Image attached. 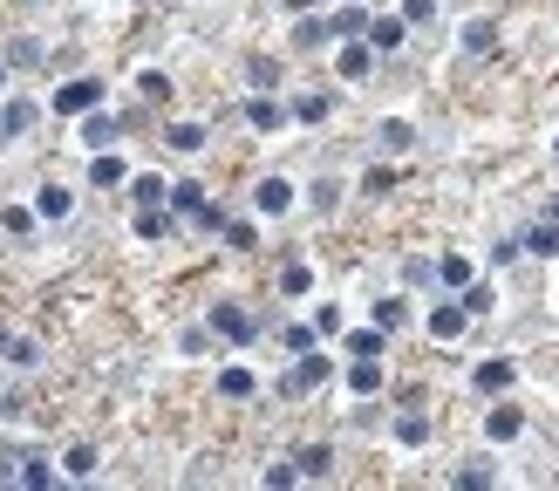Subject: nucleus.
<instances>
[{
	"label": "nucleus",
	"mask_w": 559,
	"mask_h": 491,
	"mask_svg": "<svg viewBox=\"0 0 559 491\" xmlns=\"http://www.w3.org/2000/svg\"><path fill=\"white\" fill-rule=\"evenodd\" d=\"M191 219H198V226H205V232H225V205H198Z\"/></svg>",
	"instance_id": "nucleus-48"
},
{
	"label": "nucleus",
	"mask_w": 559,
	"mask_h": 491,
	"mask_svg": "<svg viewBox=\"0 0 559 491\" xmlns=\"http://www.w3.org/2000/svg\"><path fill=\"white\" fill-rule=\"evenodd\" d=\"M294 464H300V478H335V444H300Z\"/></svg>",
	"instance_id": "nucleus-13"
},
{
	"label": "nucleus",
	"mask_w": 559,
	"mask_h": 491,
	"mask_svg": "<svg viewBox=\"0 0 559 491\" xmlns=\"http://www.w3.org/2000/svg\"><path fill=\"white\" fill-rule=\"evenodd\" d=\"M35 103H28V96H14V103H7V110H0V137H28V130H35Z\"/></svg>",
	"instance_id": "nucleus-19"
},
{
	"label": "nucleus",
	"mask_w": 559,
	"mask_h": 491,
	"mask_svg": "<svg viewBox=\"0 0 559 491\" xmlns=\"http://www.w3.org/2000/svg\"><path fill=\"white\" fill-rule=\"evenodd\" d=\"M519 430H525V416L512 410V403H498V410H485V437H491V444H512Z\"/></svg>",
	"instance_id": "nucleus-16"
},
{
	"label": "nucleus",
	"mask_w": 559,
	"mask_h": 491,
	"mask_svg": "<svg viewBox=\"0 0 559 491\" xmlns=\"http://www.w3.org/2000/svg\"><path fill=\"white\" fill-rule=\"evenodd\" d=\"M375 144H382L389 157H403V151L416 144V123H403V116H382V123H375Z\"/></svg>",
	"instance_id": "nucleus-12"
},
{
	"label": "nucleus",
	"mask_w": 559,
	"mask_h": 491,
	"mask_svg": "<svg viewBox=\"0 0 559 491\" xmlns=\"http://www.w3.org/2000/svg\"><path fill=\"white\" fill-rule=\"evenodd\" d=\"M294 478H300V464H294V457H287V464H266V485H273V491H287Z\"/></svg>",
	"instance_id": "nucleus-43"
},
{
	"label": "nucleus",
	"mask_w": 559,
	"mask_h": 491,
	"mask_svg": "<svg viewBox=\"0 0 559 491\" xmlns=\"http://www.w3.org/2000/svg\"><path fill=\"white\" fill-rule=\"evenodd\" d=\"M519 246L532 253V260H559V219H539V226L525 232Z\"/></svg>",
	"instance_id": "nucleus-17"
},
{
	"label": "nucleus",
	"mask_w": 559,
	"mask_h": 491,
	"mask_svg": "<svg viewBox=\"0 0 559 491\" xmlns=\"http://www.w3.org/2000/svg\"><path fill=\"white\" fill-rule=\"evenodd\" d=\"M403 321H410V307L396 301V294H389V301H375V328H382V335H396Z\"/></svg>",
	"instance_id": "nucleus-30"
},
{
	"label": "nucleus",
	"mask_w": 559,
	"mask_h": 491,
	"mask_svg": "<svg viewBox=\"0 0 559 491\" xmlns=\"http://www.w3.org/2000/svg\"><path fill=\"white\" fill-rule=\"evenodd\" d=\"M137 7H144V0H137Z\"/></svg>",
	"instance_id": "nucleus-56"
},
{
	"label": "nucleus",
	"mask_w": 559,
	"mask_h": 491,
	"mask_svg": "<svg viewBox=\"0 0 559 491\" xmlns=\"http://www.w3.org/2000/svg\"><path fill=\"white\" fill-rule=\"evenodd\" d=\"M253 239H260V232L246 226V219H225V246H232V253H253Z\"/></svg>",
	"instance_id": "nucleus-37"
},
{
	"label": "nucleus",
	"mask_w": 559,
	"mask_h": 491,
	"mask_svg": "<svg viewBox=\"0 0 559 491\" xmlns=\"http://www.w3.org/2000/svg\"><path fill=\"white\" fill-rule=\"evenodd\" d=\"M307 287H314V273H307V266H287V273H280V294H307Z\"/></svg>",
	"instance_id": "nucleus-42"
},
{
	"label": "nucleus",
	"mask_w": 559,
	"mask_h": 491,
	"mask_svg": "<svg viewBox=\"0 0 559 491\" xmlns=\"http://www.w3.org/2000/svg\"><path fill=\"white\" fill-rule=\"evenodd\" d=\"M0 348H7V328H0Z\"/></svg>",
	"instance_id": "nucleus-54"
},
{
	"label": "nucleus",
	"mask_w": 559,
	"mask_h": 491,
	"mask_svg": "<svg viewBox=\"0 0 559 491\" xmlns=\"http://www.w3.org/2000/svg\"><path fill=\"white\" fill-rule=\"evenodd\" d=\"M294 191H300V185H287V178H260V185H253V212H266V219H287V212H294Z\"/></svg>",
	"instance_id": "nucleus-5"
},
{
	"label": "nucleus",
	"mask_w": 559,
	"mask_h": 491,
	"mask_svg": "<svg viewBox=\"0 0 559 491\" xmlns=\"http://www.w3.org/2000/svg\"><path fill=\"white\" fill-rule=\"evenodd\" d=\"M205 137H212L205 123H171V130H164V144H171V151H185V157L205 151Z\"/></svg>",
	"instance_id": "nucleus-20"
},
{
	"label": "nucleus",
	"mask_w": 559,
	"mask_h": 491,
	"mask_svg": "<svg viewBox=\"0 0 559 491\" xmlns=\"http://www.w3.org/2000/svg\"><path fill=\"white\" fill-rule=\"evenodd\" d=\"M328 21H335V41H348V35H362V28H369V7H355V0H348V7H335Z\"/></svg>",
	"instance_id": "nucleus-26"
},
{
	"label": "nucleus",
	"mask_w": 559,
	"mask_h": 491,
	"mask_svg": "<svg viewBox=\"0 0 559 491\" xmlns=\"http://www.w3.org/2000/svg\"><path fill=\"white\" fill-rule=\"evenodd\" d=\"M389 191H396V171H382V164L362 171V198H389Z\"/></svg>",
	"instance_id": "nucleus-35"
},
{
	"label": "nucleus",
	"mask_w": 559,
	"mask_h": 491,
	"mask_svg": "<svg viewBox=\"0 0 559 491\" xmlns=\"http://www.w3.org/2000/svg\"><path fill=\"white\" fill-rule=\"evenodd\" d=\"M116 137H123V116H103V110L82 116V144H89V151H110Z\"/></svg>",
	"instance_id": "nucleus-9"
},
{
	"label": "nucleus",
	"mask_w": 559,
	"mask_h": 491,
	"mask_svg": "<svg viewBox=\"0 0 559 491\" xmlns=\"http://www.w3.org/2000/svg\"><path fill=\"white\" fill-rule=\"evenodd\" d=\"M14 485H28V491H48V485H55V471H48L41 457H21V478H14Z\"/></svg>",
	"instance_id": "nucleus-32"
},
{
	"label": "nucleus",
	"mask_w": 559,
	"mask_h": 491,
	"mask_svg": "<svg viewBox=\"0 0 559 491\" xmlns=\"http://www.w3.org/2000/svg\"><path fill=\"white\" fill-rule=\"evenodd\" d=\"M137 96H144V103H164V96H171V76H164V69H144V76H137Z\"/></svg>",
	"instance_id": "nucleus-33"
},
{
	"label": "nucleus",
	"mask_w": 559,
	"mask_h": 491,
	"mask_svg": "<svg viewBox=\"0 0 559 491\" xmlns=\"http://www.w3.org/2000/svg\"><path fill=\"white\" fill-rule=\"evenodd\" d=\"M198 205H205V185H198V178H178V185H171V212H178V219H191Z\"/></svg>",
	"instance_id": "nucleus-25"
},
{
	"label": "nucleus",
	"mask_w": 559,
	"mask_h": 491,
	"mask_svg": "<svg viewBox=\"0 0 559 491\" xmlns=\"http://www.w3.org/2000/svg\"><path fill=\"white\" fill-rule=\"evenodd\" d=\"M62 464H69V478H96V464H103V457L89 451V444H75V451L62 457Z\"/></svg>",
	"instance_id": "nucleus-34"
},
{
	"label": "nucleus",
	"mask_w": 559,
	"mask_h": 491,
	"mask_svg": "<svg viewBox=\"0 0 559 491\" xmlns=\"http://www.w3.org/2000/svg\"><path fill=\"white\" fill-rule=\"evenodd\" d=\"M478 389H485V396H505V389H512V382H519V369H512V362H505V355H491V362H478Z\"/></svg>",
	"instance_id": "nucleus-11"
},
{
	"label": "nucleus",
	"mask_w": 559,
	"mask_h": 491,
	"mask_svg": "<svg viewBox=\"0 0 559 491\" xmlns=\"http://www.w3.org/2000/svg\"><path fill=\"white\" fill-rule=\"evenodd\" d=\"M41 62V41H14V48H7V69H35Z\"/></svg>",
	"instance_id": "nucleus-40"
},
{
	"label": "nucleus",
	"mask_w": 559,
	"mask_h": 491,
	"mask_svg": "<svg viewBox=\"0 0 559 491\" xmlns=\"http://www.w3.org/2000/svg\"><path fill=\"white\" fill-rule=\"evenodd\" d=\"M328 41H335V21L307 7V14H300V28H294V48H328Z\"/></svg>",
	"instance_id": "nucleus-14"
},
{
	"label": "nucleus",
	"mask_w": 559,
	"mask_h": 491,
	"mask_svg": "<svg viewBox=\"0 0 559 491\" xmlns=\"http://www.w3.org/2000/svg\"><path fill=\"white\" fill-rule=\"evenodd\" d=\"M546 219H559V191H553V205H546Z\"/></svg>",
	"instance_id": "nucleus-51"
},
{
	"label": "nucleus",
	"mask_w": 559,
	"mask_h": 491,
	"mask_svg": "<svg viewBox=\"0 0 559 491\" xmlns=\"http://www.w3.org/2000/svg\"><path fill=\"white\" fill-rule=\"evenodd\" d=\"M553 157H559V137H553Z\"/></svg>",
	"instance_id": "nucleus-55"
},
{
	"label": "nucleus",
	"mask_w": 559,
	"mask_h": 491,
	"mask_svg": "<svg viewBox=\"0 0 559 491\" xmlns=\"http://www.w3.org/2000/svg\"><path fill=\"white\" fill-rule=\"evenodd\" d=\"M294 7H300V14H307V7H321V0H294Z\"/></svg>",
	"instance_id": "nucleus-52"
},
{
	"label": "nucleus",
	"mask_w": 559,
	"mask_h": 491,
	"mask_svg": "<svg viewBox=\"0 0 559 491\" xmlns=\"http://www.w3.org/2000/svg\"><path fill=\"white\" fill-rule=\"evenodd\" d=\"M103 96H110L103 76H75V82H62V89L48 96V110L55 116H89V110H103Z\"/></svg>",
	"instance_id": "nucleus-1"
},
{
	"label": "nucleus",
	"mask_w": 559,
	"mask_h": 491,
	"mask_svg": "<svg viewBox=\"0 0 559 491\" xmlns=\"http://www.w3.org/2000/svg\"><path fill=\"white\" fill-rule=\"evenodd\" d=\"M437 287H444V294H464V287H471V260L444 253V260H437Z\"/></svg>",
	"instance_id": "nucleus-23"
},
{
	"label": "nucleus",
	"mask_w": 559,
	"mask_h": 491,
	"mask_svg": "<svg viewBox=\"0 0 559 491\" xmlns=\"http://www.w3.org/2000/svg\"><path fill=\"white\" fill-rule=\"evenodd\" d=\"M307 198H314V212H335V198H341V185H335V178H321V185L307 191Z\"/></svg>",
	"instance_id": "nucleus-44"
},
{
	"label": "nucleus",
	"mask_w": 559,
	"mask_h": 491,
	"mask_svg": "<svg viewBox=\"0 0 559 491\" xmlns=\"http://www.w3.org/2000/svg\"><path fill=\"white\" fill-rule=\"evenodd\" d=\"M348 389H355V396H375V389H382V355H355V362H348Z\"/></svg>",
	"instance_id": "nucleus-15"
},
{
	"label": "nucleus",
	"mask_w": 559,
	"mask_h": 491,
	"mask_svg": "<svg viewBox=\"0 0 559 491\" xmlns=\"http://www.w3.org/2000/svg\"><path fill=\"white\" fill-rule=\"evenodd\" d=\"M89 185H96V191H123V185H130V164H123V157H110V151H96V164H89Z\"/></svg>",
	"instance_id": "nucleus-10"
},
{
	"label": "nucleus",
	"mask_w": 559,
	"mask_h": 491,
	"mask_svg": "<svg viewBox=\"0 0 559 491\" xmlns=\"http://www.w3.org/2000/svg\"><path fill=\"white\" fill-rule=\"evenodd\" d=\"M328 376H335V355H300V362H294V376L280 382V389H287V396H307V389H321Z\"/></svg>",
	"instance_id": "nucleus-4"
},
{
	"label": "nucleus",
	"mask_w": 559,
	"mask_h": 491,
	"mask_svg": "<svg viewBox=\"0 0 559 491\" xmlns=\"http://www.w3.org/2000/svg\"><path fill=\"white\" fill-rule=\"evenodd\" d=\"M423 328H430V341H457L464 328H471V307H464V301H437Z\"/></svg>",
	"instance_id": "nucleus-6"
},
{
	"label": "nucleus",
	"mask_w": 559,
	"mask_h": 491,
	"mask_svg": "<svg viewBox=\"0 0 559 491\" xmlns=\"http://www.w3.org/2000/svg\"><path fill=\"white\" fill-rule=\"evenodd\" d=\"M130 198H137V205H171V185H164L157 171H137V178H130Z\"/></svg>",
	"instance_id": "nucleus-22"
},
{
	"label": "nucleus",
	"mask_w": 559,
	"mask_h": 491,
	"mask_svg": "<svg viewBox=\"0 0 559 491\" xmlns=\"http://www.w3.org/2000/svg\"><path fill=\"white\" fill-rule=\"evenodd\" d=\"M314 335H341V307H314Z\"/></svg>",
	"instance_id": "nucleus-46"
},
{
	"label": "nucleus",
	"mask_w": 559,
	"mask_h": 491,
	"mask_svg": "<svg viewBox=\"0 0 559 491\" xmlns=\"http://www.w3.org/2000/svg\"><path fill=\"white\" fill-rule=\"evenodd\" d=\"M21 457H28V451H7V444H0V485H14V478H21Z\"/></svg>",
	"instance_id": "nucleus-47"
},
{
	"label": "nucleus",
	"mask_w": 559,
	"mask_h": 491,
	"mask_svg": "<svg viewBox=\"0 0 559 491\" xmlns=\"http://www.w3.org/2000/svg\"><path fill=\"white\" fill-rule=\"evenodd\" d=\"M287 116H294V123H328V89H307V96H294V103H287Z\"/></svg>",
	"instance_id": "nucleus-21"
},
{
	"label": "nucleus",
	"mask_w": 559,
	"mask_h": 491,
	"mask_svg": "<svg viewBox=\"0 0 559 491\" xmlns=\"http://www.w3.org/2000/svg\"><path fill=\"white\" fill-rule=\"evenodd\" d=\"M75 212V191L69 185H41L35 191V219H69Z\"/></svg>",
	"instance_id": "nucleus-18"
},
{
	"label": "nucleus",
	"mask_w": 559,
	"mask_h": 491,
	"mask_svg": "<svg viewBox=\"0 0 559 491\" xmlns=\"http://www.w3.org/2000/svg\"><path fill=\"white\" fill-rule=\"evenodd\" d=\"M253 389H260L253 369H225V376H219V396H232V403H239V396H253Z\"/></svg>",
	"instance_id": "nucleus-31"
},
{
	"label": "nucleus",
	"mask_w": 559,
	"mask_h": 491,
	"mask_svg": "<svg viewBox=\"0 0 559 491\" xmlns=\"http://www.w3.org/2000/svg\"><path fill=\"white\" fill-rule=\"evenodd\" d=\"M7 362H14V369H35V362H41V341H28V335L7 341Z\"/></svg>",
	"instance_id": "nucleus-38"
},
{
	"label": "nucleus",
	"mask_w": 559,
	"mask_h": 491,
	"mask_svg": "<svg viewBox=\"0 0 559 491\" xmlns=\"http://www.w3.org/2000/svg\"><path fill=\"white\" fill-rule=\"evenodd\" d=\"M430 14H437L430 0H403V21H410V28H416V21H430Z\"/></svg>",
	"instance_id": "nucleus-50"
},
{
	"label": "nucleus",
	"mask_w": 559,
	"mask_h": 491,
	"mask_svg": "<svg viewBox=\"0 0 559 491\" xmlns=\"http://www.w3.org/2000/svg\"><path fill=\"white\" fill-rule=\"evenodd\" d=\"M246 76H253V89H280V69H273V55H253V62H246Z\"/></svg>",
	"instance_id": "nucleus-39"
},
{
	"label": "nucleus",
	"mask_w": 559,
	"mask_h": 491,
	"mask_svg": "<svg viewBox=\"0 0 559 491\" xmlns=\"http://www.w3.org/2000/svg\"><path fill=\"white\" fill-rule=\"evenodd\" d=\"M280 348H287V355H307V348H314V328H287Z\"/></svg>",
	"instance_id": "nucleus-45"
},
{
	"label": "nucleus",
	"mask_w": 559,
	"mask_h": 491,
	"mask_svg": "<svg viewBox=\"0 0 559 491\" xmlns=\"http://www.w3.org/2000/svg\"><path fill=\"white\" fill-rule=\"evenodd\" d=\"M246 123H253V130H260V137H273V130H280V123H287V103H273V89H260V96H253V103H246Z\"/></svg>",
	"instance_id": "nucleus-8"
},
{
	"label": "nucleus",
	"mask_w": 559,
	"mask_h": 491,
	"mask_svg": "<svg viewBox=\"0 0 559 491\" xmlns=\"http://www.w3.org/2000/svg\"><path fill=\"white\" fill-rule=\"evenodd\" d=\"M0 226H7V239H28V232H35V205H7Z\"/></svg>",
	"instance_id": "nucleus-29"
},
{
	"label": "nucleus",
	"mask_w": 559,
	"mask_h": 491,
	"mask_svg": "<svg viewBox=\"0 0 559 491\" xmlns=\"http://www.w3.org/2000/svg\"><path fill=\"white\" fill-rule=\"evenodd\" d=\"M464 48H471V55H491V48H498V21H464Z\"/></svg>",
	"instance_id": "nucleus-27"
},
{
	"label": "nucleus",
	"mask_w": 559,
	"mask_h": 491,
	"mask_svg": "<svg viewBox=\"0 0 559 491\" xmlns=\"http://www.w3.org/2000/svg\"><path fill=\"white\" fill-rule=\"evenodd\" d=\"M369 69H375V48H369L362 35L335 41V76H341V82H369Z\"/></svg>",
	"instance_id": "nucleus-3"
},
{
	"label": "nucleus",
	"mask_w": 559,
	"mask_h": 491,
	"mask_svg": "<svg viewBox=\"0 0 559 491\" xmlns=\"http://www.w3.org/2000/svg\"><path fill=\"white\" fill-rule=\"evenodd\" d=\"M519 253H525L519 239H498V246H491V266H512V260H519Z\"/></svg>",
	"instance_id": "nucleus-49"
},
{
	"label": "nucleus",
	"mask_w": 559,
	"mask_h": 491,
	"mask_svg": "<svg viewBox=\"0 0 559 491\" xmlns=\"http://www.w3.org/2000/svg\"><path fill=\"white\" fill-rule=\"evenodd\" d=\"M450 485L457 491H485V485H498V471H491V464H464V471H450Z\"/></svg>",
	"instance_id": "nucleus-28"
},
{
	"label": "nucleus",
	"mask_w": 559,
	"mask_h": 491,
	"mask_svg": "<svg viewBox=\"0 0 559 491\" xmlns=\"http://www.w3.org/2000/svg\"><path fill=\"white\" fill-rule=\"evenodd\" d=\"M457 301L471 307V314H491V307H498V301H491V287H478V280H471V287H464V294H457Z\"/></svg>",
	"instance_id": "nucleus-41"
},
{
	"label": "nucleus",
	"mask_w": 559,
	"mask_h": 491,
	"mask_svg": "<svg viewBox=\"0 0 559 491\" xmlns=\"http://www.w3.org/2000/svg\"><path fill=\"white\" fill-rule=\"evenodd\" d=\"M0 89H7V62H0Z\"/></svg>",
	"instance_id": "nucleus-53"
},
{
	"label": "nucleus",
	"mask_w": 559,
	"mask_h": 491,
	"mask_svg": "<svg viewBox=\"0 0 559 491\" xmlns=\"http://www.w3.org/2000/svg\"><path fill=\"white\" fill-rule=\"evenodd\" d=\"M403 35H410V21H403V14H382V21H369V28H362V41H369L375 55H396V48H403Z\"/></svg>",
	"instance_id": "nucleus-7"
},
{
	"label": "nucleus",
	"mask_w": 559,
	"mask_h": 491,
	"mask_svg": "<svg viewBox=\"0 0 559 491\" xmlns=\"http://www.w3.org/2000/svg\"><path fill=\"white\" fill-rule=\"evenodd\" d=\"M212 335L232 341V348H246V341L260 335V321H253V314H246L239 301H219V307H212Z\"/></svg>",
	"instance_id": "nucleus-2"
},
{
	"label": "nucleus",
	"mask_w": 559,
	"mask_h": 491,
	"mask_svg": "<svg viewBox=\"0 0 559 491\" xmlns=\"http://www.w3.org/2000/svg\"><path fill=\"white\" fill-rule=\"evenodd\" d=\"M389 348V335L382 328H362V335H348V355H382Z\"/></svg>",
	"instance_id": "nucleus-36"
},
{
	"label": "nucleus",
	"mask_w": 559,
	"mask_h": 491,
	"mask_svg": "<svg viewBox=\"0 0 559 491\" xmlns=\"http://www.w3.org/2000/svg\"><path fill=\"white\" fill-rule=\"evenodd\" d=\"M396 444H410V451H416V444H430V416L403 410V416H396Z\"/></svg>",
	"instance_id": "nucleus-24"
}]
</instances>
